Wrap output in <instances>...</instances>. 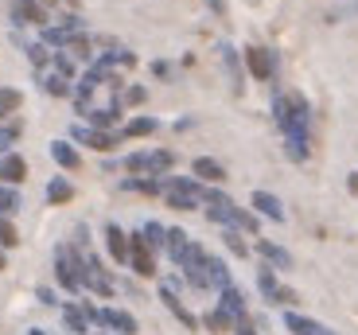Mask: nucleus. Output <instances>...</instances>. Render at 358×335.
Returning <instances> with one entry per match:
<instances>
[{
    "label": "nucleus",
    "mask_w": 358,
    "mask_h": 335,
    "mask_svg": "<svg viewBox=\"0 0 358 335\" xmlns=\"http://www.w3.org/2000/svg\"><path fill=\"white\" fill-rule=\"evenodd\" d=\"M273 121L285 133V152L296 164H304L312 156V106L304 94H277L273 98Z\"/></svg>",
    "instance_id": "f257e3e1"
},
{
    "label": "nucleus",
    "mask_w": 358,
    "mask_h": 335,
    "mask_svg": "<svg viewBox=\"0 0 358 335\" xmlns=\"http://www.w3.org/2000/svg\"><path fill=\"white\" fill-rule=\"evenodd\" d=\"M176 164V152L171 148H148V152H129L125 156V172L129 176H152V180H164Z\"/></svg>",
    "instance_id": "f03ea898"
},
{
    "label": "nucleus",
    "mask_w": 358,
    "mask_h": 335,
    "mask_svg": "<svg viewBox=\"0 0 358 335\" xmlns=\"http://www.w3.org/2000/svg\"><path fill=\"white\" fill-rule=\"evenodd\" d=\"M129 265H133L136 277H156V250L144 242V234H129Z\"/></svg>",
    "instance_id": "7ed1b4c3"
},
{
    "label": "nucleus",
    "mask_w": 358,
    "mask_h": 335,
    "mask_svg": "<svg viewBox=\"0 0 358 335\" xmlns=\"http://www.w3.org/2000/svg\"><path fill=\"white\" fill-rule=\"evenodd\" d=\"M55 281L63 285L66 292H82L78 273H74V250H71V242L55 245Z\"/></svg>",
    "instance_id": "20e7f679"
},
{
    "label": "nucleus",
    "mask_w": 358,
    "mask_h": 335,
    "mask_svg": "<svg viewBox=\"0 0 358 335\" xmlns=\"http://www.w3.org/2000/svg\"><path fill=\"white\" fill-rule=\"evenodd\" d=\"M117 141H121L117 133H101V129H90V125H71V145H86L94 152H113Z\"/></svg>",
    "instance_id": "39448f33"
},
{
    "label": "nucleus",
    "mask_w": 358,
    "mask_h": 335,
    "mask_svg": "<svg viewBox=\"0 0 358 335\" xmlns=\"http://www.w3.org/2000/svg\"><path fill=\"white\" fill-rule=\"evenodd\" d=\"M245 71L257 82H273L277 78V55L268 47H245Z\"/></svg>",
    "instance_id": "423d86ee"
},
{
    "label": "nucleus",
    "mask_w": 358,
    "mask_h": 335,
    "mask_svg": "<svg viewBox=\"0 0 358 335\" xmlns=\"http://www.w3.org/2000/svg\"><path fill=\"white\" fill-rule=\"evenodd\" d=\"M250 211L257 218H268V222H285V218H288L285 203H280L273 191H253V195H250Z\"/></svg>",
    "instance_id": "0eeeda50"
},
{
    "label": "nucleus",
    "mask_w": 358,
    "mask_h": 335,
    "mask_svg": "<svg viewBox=\"0 0 358 335\" xmlns=\"http://www.w3.org/2000/svg\"><path fill=\"white\" fill-rule=\"evenodd\" d=\"M253 250L261 254V262L273 265L277 273H280V269H292V254H288L280 242H273V238H257V242H253Z\"/></svg>",
    "instance_id": "6e6552de"
},
{
    "label": "nucleus",
    "mask_w": 358,
    "mask_h": 335,
    "mask_svg": "<svg viewBox=\"0 0 358 335\" xmlns=\"http://www.w3.org/2000/svg\"><path fill=\"white\" fill-rule=\"evenodd\" d=\"M101 332H113V335H136V316L125 308H101Z\"/></svg>",
    "instance_id": "1a4fd4ad"
},
{
    "label": "nucleus",
    "mask_w": 358,
    "mask_h": 335,
    "mask_svg": "<svg viewBox=\"0 0 358 335\" xmlns=\"http://www.w3.org/2000/svg\"><path fill=\"white\" fill-rule=\"evenodd\" d=\"M12 24H16V27H27V24L47 27L43 4H39V0H12Z\"/></svg>",
    "instance_id": "9d476101"
},
{
    "label": "nucleus",
    "mask_w": 358,
    "mask_h": 335,
    "mask_svg": "<svg viewBox=\"0 0 358 335\" xmlns=\"http://www.w3.org/2000/svg\"><path fill=\"white\" fill-rule=\"evenodd\" d=\"M191 176H195L199 183H206V187H218V183L226 180V168L215 156H195V160H191Z\"/></svg>",
    "instance_id": "9b49d317"
},
{
    "label": "nucleus",
    "mask_w": 358,
    "mask_h": 335,
    "mask_svg": "<svg viewBox=\"0 0 358 335\" xmlns=\"http://www.w3.org/2000/svg\"><path fill=\"white\" fill-rule=\"evenodd\" d=\"M27 180V160L20 152H8L0 156V183L4 187H20V183Z\"/></svg>",
    "instance_id": "f8f14e48"
},
{
    "label": "nucleus",
    "mask_w": 358,
    "mask_h": 335,
    "mask_svg": "<svg viewBox=\"0 0 358 335\" xmlns=\"http://www.w3.org/2000/svg\"><path fill=\"white\" fill-rule=\"evenodd\" d=\"M106 250L117 265H129V234L117 222H106Z\"/></svg>",
    "instance_id": "ddd939ff"
},
{
    "label": "nucleus",
    "mask_w": 358,
    "mask_h": 335,
    "mask_svg": "<svg viewBox=\"0 0 358 335\" xmlns=\"http://www.w3.org/2000/svg\"><path fill=\"white\" fill-rule=\"evenodd\" d=\"M160 300H164V308H168V312H171V316H176V320H179V324H183V327H199V320H195V316H191V312H187V308H183V300H179V292H176V289H171V285H168V281H164V285H160Z\"/></svg>",
    "instance_id": "4468645a"
},
{
    "label": "nucleus",
    "mask_w": 358,
    "mask_h": 335,
    "mask_svg": "<svg viewBox=\"0 0 358 335\" xmlns=\"http://www.w3.org/2000/svg\"><path fill=\"white\" fill-rule=\"evenodd\" d=\"M218 55H222V66H226V74H230V82H234V94H242V86H245V74H242V55L234 51L230 43H218Z\"/></svg>",
    "instance_id": "2eb2a0df"
},
{
    "label": "nucleus",
    "mask_w": 358,
    "mask_h": 335,
    "mask_svg": "<svg viewBox=\"0 0 358 335\" xmlns=\"http://www.w3.org/2000/svg\"><path fill=\"white\" fill-rule=\"evenodd\" d=\"M117 117H121V98H113V106H109V109H94V106H90L86 125H90V129H101V133H109V129L117 125Z\"/></svg>",
    "instance_id": "dca6fc26"
},
{
    "label": "nucleus",
    "mask_w": 358,
    "mask_h": 335,
    "mask_svg": "<svg viewBox=\"0 0 358 335\" xmlns=\"http://www.w3.org/2000/svg\"><path fill=\"white\" fill-rule=\"evenodd\" d=\"M51 160L59 164V168H66V172H78L82 168V156L71 141H51Z\"/></svg>",
    "instance_id": "f3484780"
},
{
    "label": "nucleus",
    "mask_w": 358,
    "mask_h": 335,
    "mask_svg": "<svg viewBox=\"0 0 358 335\" xmlns=\"http://www.w3.org/2000/svg\"><path fill=\"white\" fill-rule=\"evenodd\" d=\"M206 281H210V289H230L234 285V277H230V265L222 262V257H215V254H206Z\"/></svg>",
    "instance_id": "a211bd4d"
},
{
    "label": "nucleus",
    "mask_w": 358,
    "mask_h": 335,
    "mask_svg": "<svg viewBox=\"0 0 358 335\" xmlns=\"http://www.w3.org/2000/svg\"><path fill=\"white\" fill-rule=\"evenodd\" d=\"M74 31H66V27H59V24H47V27H39V43L43 47H59V51H71V43H74Z\"/></svg>",
    "instance_id": "6ab92c4d"
},
{
    "label": "nucleus",
    "mask_w": 358,
    "mask_h": 335,
    "mask_svg": "<svg viewBox=\"0 0 358 335\" xmlns=\"http://www.w3.org/2000/svg\"><path fill=\"white\" fill-rule=\"evenodd\" d=\"M187 245H191L187 230H179V227H168V242H164V250H168V257H171V262H176V269H179V262H183V254H187Z\"/></svg>",
    "instance_id": "aec40b11"
},
{
    "label": "nucleus",
    "mask_w": 358,
    "mask_h": 335,
    "mask_svg": "<svg viewBox=\"0 0 358 335\" xmlns=\"http://www.w3.org/2000/svg\"><path fill=\"white\" fill-rule=\"evenodd\" d=\"M218 308H222V312H230L234 320H238V316H245V297H242V289H238V285L222 289V292H218Z\"/></svg>",
    "instance_id": "412c9836"
},
{
    "label": "nucleus",
    "mask_w": 358,
    "mask_h": 335,
    "mask_svg": "<svg viewBox=\"0 0 358 335\" xmlns=\"http://www.w3.org/2000/svg\"><path fill=\"white\" fill-rule=\"evenodd\" d=\"M285 327L292 335H320L323 324H315L312 316H300V312H285Z\"/></svg>",
    "instance_id": "4be33fe9"
},
{
    "label": "nucleus",
    "mask_w": 358,
    "mask_h": 335,
    "mask_svg": "<svg viewBox=\"0 0 358 335\" xmlns=\"http://www.w3.org/2000/svg\"><path fill=\"white\" fill-rule=\"evenodd\" d=\"M125 191H141V195H164V180H152V176H129L121 180Z\"/></svg>",
    "instance_id": "5701e85b"
},
{
    "label": "nucleus",
    "mask_w": 358,
    "mask_h": 335,
    "mask_svg": "<svg viewBox=\"0 0 358 335\" xmlns=\"http://www.w3.org/2000/svg\"><path fill=\"white\" fill-rule=\"evenodd\" d=\"M71 199H74V183L63 180V176H55V180L47 183V203L59 207V203H71Z\"/></svg>",
    "instance_id": "b1692460"
},
{
    "label": "nucleus",
    "mask_w": 358,
    "mask_h": 335,
    "mask_svg": "<svg viewBox=\"0 0 358 335\" xmlns=\"http://www.w3.org/2000/svg\"><path fill=\"white\" fill-rule=\"evenodd\" d=\"M257 289H261V297L273 304V297H277V289H280V281H277V269L273 265H265L261 262V269H257Z\"/></svg>",
    "instance_id": "393cba45"
},
{
    "label": "nucleus",
    "mask_w": 358,
    "mask_h": 335,
    "mask_svg": "<svg viewBox=\"0 0 358 335\" xmlns=\"http://www.w3.org/2000/svg\"><path fill=\"white\" fill-rule=\"evenodd\" d=\"M156 129H160V121H156V117H133V121H125V129H121V136H129V141H136V136H152Z\"/></svg>",
    "instance_id": "a878e982"
},
{
    "label": "nucleus",
    "mask_w": 358,
    "mask_h": 335,
    "mask_svg": "<svg viewBox=\"0 0 358 335\" xmlns=\"http://www.w3.org/2000/svg\"><path fill=\"white\" fill-rule=\"evenodd\" d=\"M63 324L71 327V335H90V320L82 316L78 304H63Z\"/></svg>",
    "instance_id": "bb28decb"
},
{
    "label": "nucleus",
    "mask_w": 358,
    "mask_h": 335,
    "mask_svg": "<svg viewBox=\"0 0 358 335\" xmlns=\"http://www.w3.org/2000/svg\"><path fill=\"white\" fill-rule=\"evenodd\" d=\"M20 106H24V94L16 86H0V121L8 117V113H16Z\"/></svg>",
    "instance_id": "cd10ccee"
},
{
    "label": "nucleus",
    "mask_w": 358,
    "mask_h": 335,
    "mask_svg": "<svg viewBox=\"0 0 358 335\" xmlns=\"http://www.w3.org/2000/svg\"><path fill=\"white\" fill-rule=\"evenodd\" d=\"M222 245L230 250L234 257H250V242L242 238V230H230V227H226V230H222Z\"/></svg>",
    "instance_id": "c85d7f7f"
},
{
    "label": "nucleus",
    "mask_w": 358,
    "mask_h": 335,
    "mask_svg": "<svg viewBox=\"0 0 358 335\" xmlns=\"http://www.w3.org/2000/svg\"><path fill=\"white\" fill-rule=\"evenodd\" d=\"M141 234H144V242L152 245V250H164V242H168V227H164V222H144L141 227Z\"/></svg>",
    "instance_id": "c756f323"
},
{
    "label": "nucleus",
    "mask_w": 358,
    "mask_h": 335,
    "mask_svg": "<svg viewBox=\"0 0 358 335\" xmlns=\"http://www.w3.org/2000/svg\"><path fill=\"white\" fill-rule=\"evenodd\" d=\"M43 90L51 94V98H71L74 86L63 78V74H43Z\"/></svg>",
    "instance_id": "7c9ffc66"
},
{
    "label": "nucleus",
    "mask_w": 358,
    "mask_h": 335,
    "mask_svg": "<svg viewBox=\"0 0 358 335\" xmlns=\"http://www.w3.org/2000/svg\"><path fill=\"white\" fill-rule=\"evenodd\" d=\"M24 55L36 71H47V63H51V47H43V43H24Z\"/></svg>",
    "instance_id": "2f4dec72"
},
{
    "label": "nucleus",
    "mask_w": 358,
    "mask_h": 335,
    "mask_svg": "<svg viewBox=\"0 0 358 335\" xmlns=\"http://www.w3.org/2000/svg\"><path fill=\"white\" fill-rule=\"evenodd\" d=\"M51 66H55V74H63L66 82H71L74 71H78V66H74V55H66V51H51Z\"/></svg>",
    "instance_id": "473e14b6"
},
{
    "label": "nucleus",
    "mask_w": 358,
    "mask_h": 335,
    "mask_svg": "<svg viewBox=\"0 0 358 335\" xmlns=\"http://www.w3.org/2000/svg\"><path fill=\"white\" fill-rule=\"evenodd\" d=\"M206 327H210V332H234V316L230 312H222V308H215V312H206V320H203Z\"/></svg>",
    "instance_id": "72a5a7b5"
},
{
    "label": "nucleus",
    "mask_w": 358,
    "mask_h": 335,
    "mask_svg": "<svg viewBox=\"0 0 358 335\" xmlns=\"http://www.w3.org/2000/svg\"><path fill=\"white\" fill-rule=\"evenodd\" d=\"M16 211H20V191L0 183V215L8 218V215H16Z\"/></svg>",
    "instance_id": "f704fd0d"
},
{
    "label": "nucleus",
    "mask_w": 358,
    "mask_h": 335,
    "mask_svg": "<svg viewBox=\"0 0 358 335\" xmlns=\"http://www.w3.org/2000/svg\"><path fill=\"white\" fill-rule=\"evenodd\" d=\"M164 199H168L171 211H195L199 199H191V195H183V191H164Z\"/></svg>",
    "instance_id": "c9c22d12"
},
{
    "label": "nucleus",
    "mask_w": 358,
    "mask_h": 335,
    "mask_svg": "<svg viewBox=\"0 0 358 335\" xmlns=\"http://www.w3.org/2000/svg\"><path fill=\"white\" fill-rule=\"evenodd\" d=\"M12 245H20V234H16V227H12L8 218L0 215V250H12Z\"/></svg>",
    "instance_id": "e433bc0d"
},
{
    "label": "nucleus",
    "mask_w": 358,
    "mask_h": 335,
    "mask_svg": "<svg viewBox=\"0 0 358 335\" xmlns=\"http://www.w3.org/2000/svg\"><path fill=\"white\" fill-rule=\"evenodd\" d=\"M16 136H20V125H0V156H8V152H12Z\"/></svg>",
    "instance_id": "4c0bfd02"
},
{
    "label": "nucleus",
    "mask_w": 358,
    "mask_h": 335,
    "mask_svg": "<svg viewBox=\"0 0 358 335\" xmlns=\"http://www.w3.org/2000/svg\"><path fill=\"white\" fill-rule=\"evenodd\" d=\"M78 308H82V316L90 320V327H101V308H98V304H90V300H78Z\"/></svg>",
    "instance_id": "58836bf2"
},
{
    "label": "nucleus",
    "mask_w": 358,
    "mask_h": 335,
    "mask_svg": "<svg viewBox=\"0 0 358 335\" xmlns=\"http://www.w3.org/2000/svg\"><path fill=\"white\" fill-rule=\"evenodd\" d=\"M234 335H257V327H253L250 312H245V316H238V320H234Z\"/></svg>",
    "instance_id": "ea45409f"
},
{
    "label": "nucleus",
    "mask_w": 358,
    "mask_h": 335,
    "mask_svg": "<svg viewBox=\"0 0 358 335\" xmlns=\"http://www.w3.org/2000/svg\"><path fill=\"white\" fill-rule=\"evenodd\" d=\"M71 55H74V59H90V55H94V51H90V39L78 36V39L71 43Z\"/></svg>",
    "instance_id": "a19ab883"
},
{
    "label": "nucleus",
    "mask_w": 358,
    "mask_h": 335,
    "mask_svg": "<svg viewBox=\"0 0 358 335\" xmlns=\"http://www.w3.org/2000/svg\"><path fill=\"white\" fill-rule=\"evenodd\" d=\"M144 98H148V90H144V86H129V90H125V101H129V106H141Z\"/></svg>",
    "instance_id": "79ce46f5"
},
{
    "label": "nucleus",
    "mask_w": 358,
    "mask_h": 335,
    "mask_svg": "<svg viewBox=\"0 0 358 335\" xmlns=\"http://www.w3.org/2000/svg\"><path fill=\"white\" fill-rule=\"evenodd\" d=\"M36 297H39V300H43L47 308H59V304H63V300L55 297V292H51V289H39V292H36Z\"/></svg>",
    "instance_id": "37998d69"
},
{
    "label": "nucleus",
    "mask_w": 358,
    "mask_h": 335,
    "mask_svg": "<svg viewBox=\"0 0 358 335\" xmlns=\"http://www.w3.org/2000/svg\"><path fill=\"white\" fill-rule=\"evenodd\" d=\"M152 74L156 78H171V66L168 63H152Z\"/></svg>",
    "instance_id": "c03bdc74"
},
{
    "label": "nucleus",
    "mask_w": 358,
    "mask_h": 335,
    "mask_svg": "<svg viewBox=\"0 0 358 335\" xmlns=\"http://www.w3.org/2000/svg\"><path fill=\"white\" fill-rule=\"evenodd\" d=\"M347 187H350V191H355V195H358V172H350V176H347Z\"/></svg>",
    "instance_id": "a18cd8bd"
},
{
    "label": "nucleus",
    "mask_w": 358,
    "mask_h": 335,
    "mask_svg": "<svg viewBox=\"0 0 358 335\" xmlns=\"http://www.w3.org/2000/svg\"><path fill=\"white\" fill-rule=\"evenodd\" d=\"M27 335H47V332H43V327H31V332H27Z\"/></svg>",
    "instance_id": "49530a36"
},
{
    "label": "nucleus",
    "mask_w": 358,
    "mask_h": 335,
    "mask_svg": "<svg viewBox=\"0 0 358 335\" xmlns=\"http://www.w3.org/2000/svg\"><path fill=\"white\" fill-rule=\"evenodd\" d=\"M4 265H8V262H4V250H0V269H4Z\"/></svg>",
    "instance_id": "de8ad7c7"
},
{
    "label": "nucleus",
    "mask_w": 358,
    "mask_h": 335,
    "mask_svg": "<svg viewBox=\"0 0 358 335\" xmlns=\"http://www.w3.org/2000/svg\"><path fill=\"white\" fill-rule=\"evenodd\" d=\"M98 335H106V332H98Z\"/></svg>",
    "instance_id": "09e8293b"
}]
</instances>
